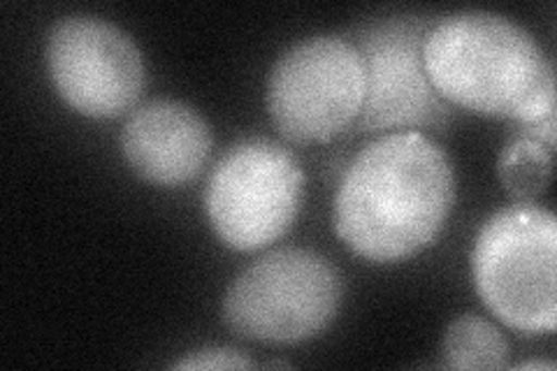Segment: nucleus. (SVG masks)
<instances>
[{
  "label": "nucleus",
  "instance_id": "nucleus-1",
  "mask_svg": "<svg viewBox=\"0 0 557 371\" xmlns=\"http://www.w3.org/2000/svg\"><path fill=\"white\" fill-rule=\"evenodd\" d=\"M456 200L450 158L418 131L381 135L348 165L333 223L339 239L370 262H397L437 239Z\"/></svg>",
  "mask_w": 557,
  "mask_h": 371
},
{
  "label": "nucleus",
  "instance_id": "nucleus-2",
  "mask_svg": "<svg viewBox=\"0 0 557 371\" xmlns=\"http://www.w3.org/2000/svg\"><path fill=\"white\" fill-rule=\"evenodd\" d=\"M425 73L446 100L469 112L539 123L555 114L553 63L532 35L493 12H458L423 42Z\"/></svg>",
  "mask_w": 557,
  "mask_h": 371
},
{
  "label": "nucleus",
  "instance_id": "nucleus-3",
  "mask_svg": "<svg viewBox=\"0 0 557 371\" xmlns=\"http://www.w3.org/2000/svg\"><path fill=\"white\" fill-rule=\"evenodd\" d=\"M474 284L504 325L539 334L557 325V223L553 211L518 202L487 221L472 253Z\"/></svg>",
  "mask_w": 557,
  "mask_h": 371
},
{
  "label": "nucleus",
  "instance_id": "nucleus-4",
  "mask_svg": "<svg viewBox=\"0 0 557 371\" xmlns=\"http://www.w3.org/2000/svg\"><path fill=\"white\" fill-rule=\"evenodd\" d=\"M342 295L333 264L317 251L290 246L237 274L223 297V321L242 339L300 344L335 321Z\"/></svg>",
  "mask_w": 557,
  "mask_h": 371
},
{
  "label": "nucleus",
  "instance_id": "nucleus-5",
  "mask_svg": "<svg viewBox=\"0 0 557 371\" xmlns=\"http://www.w3.org/2000/svg\"><path fill=\"white\" fill-rule=\"evenodd\" d=\"M305 198V174L295 156L272 139L231 147L209 176L207 219L235 251L265 249L288 233Z\"/></svg>",
  "mask_w": 557,
  "mask_h": 371
},
{
  "label": "nucleus",
  "instance_id": "nucleus-6",
  "mask_svg": "<svg viewBox=\"0 0 557 371\" xmlns=\"http://www.w3.org/2000/svg\"><path fill=\"white\" fill-rule=\"evenodd\" d=\"M364 102V65L354 42L317 35L290 47L268 79L274 128L295 145L330 143L356 126Z\"/></svg>",
  "mask_w": 557,
  "mask_h": 371
},
{
  "label": "nucleus",
  "instance_id": "nucleus-7",
  "mask_svg": "<svg viewBox=\"0 0 557 371\" xmlns=\"http://www.w3.org/2000/svg\"><path fill=\"white\" fill-rule=\"evenodd\" d=\"M428 24L413 16L372 22L356 33V49L364 65V102L356 121L358 133L444 128L448 102L432 86L423 42Z\"/></svg>",
  "mask_w": 557,
  "mask_h": 371
},
{
  "label": "nucleus",
  "instance_id": "nucleus-8",
  "mask_svg": "<svg viewBox=\"0 0 557 371\" xmlns=\"http://www.w3.org/2000/svg\"><path fill=\"white\" fill-rule=\"evenodd\" d=\"M47 70L75 112L112 119L143 96L145 63L128 33L100 16H65L47 38Z\"/></svg>",
  "mask_w": 557,
  "mask_h": 371
},
{
  "label": "nucleus",
  "instance_id": "nucleus-9",
  "mask_svg": "<svg viewBox=\"0 0 557 371\" xmlns=\"http://www.w3.org/2000/svg\"><path fill=\"white\" fill-rule=\"evenodd\" d=\"M212 128L180 100H151L121 131V153L131 170L156 186H180L202 172L212 153Z\"/></svg>",
  "mask_w": 557,
  "mask_h": 371
},
{
  "label": "nucleus",
  "instance_id": "nucleus-10",
  "mask_svg": "<svg viewBox=\"0 0 557 371\" xmlns=\"http://www.w3.org/2000/svg\"><path fill=\"white\" fill-rule=\"evenodd\" d=\"M520 126L499 156V180L518 202H534L550 182L555 121Z\"/></svg>",
  "mask_w": 557,
  "mask_h": 371
},
{
  "label": "nucleus",
  "instance_id": "nucleus-11",
  "mask_svg": "<svg viewBox=\"0 0 557 371\" xmlns=\"http://www.w3.org/2000/svg\"><path fill=\"white\" fill-rule=\"evenodd\" d=\"M509 342L481 316L465 313L453 321L444 334V367L462 371L504 369L509 364Z\"/></svg>",
  "mask_w": 557,
  "mask_h": 371
},
{
  "label": "nucleus",
  "instance_id": "nucleus-12",
  "mask_svg": "<svg viewBox=\"0 0 557 371\" xmlns=\"http://www.w3.org/2000/svg\"><path fill=\"white\" fill-rule=\"evenodd\" d=\"M253 362L235 348H202L174 362V369H251Z\"/></svg>",
  "mask_w": 557,
  "mask_h": 371
},
{
  "label": "nucleus",
  "instance_id": "nucleus-13",
  "mask_svg": "<svg viewBox=\"0 0 557 371\" xmlns=\"http://www.w3.org/2000/svg\"><path fill=\"white\" fill-rule=\"evenodd\" d=\"M518 371H525V369H546V371H553L555 364L553 362H542V360H532V362H522L516 367Z\"/></svg>",
  "mask_w": 557,
  "mask_h": 371
}]
</instances>
